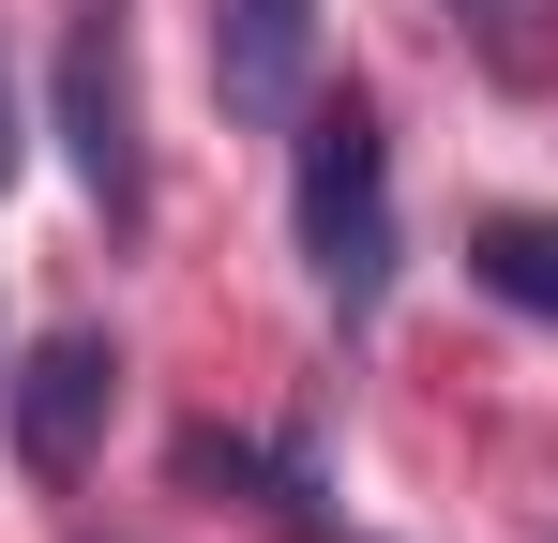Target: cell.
I'll use <instances>...</instances> for the list:
<instances>
[{"mask_svg":"<svg viewBox=\"0 0 558 543\" xmlns=\"http://www.w3.org/2000/svg\"><path fill=\"white\" fill-rule=\"evenodd\" d=\"M0 181H15V76H0Z\"/></svg>","mask_w":558,"mask_h":543,"instance_id":"8","label":"cell"},{"mask_svg":"<svg viewBox=\"0 0 558 543\" xmlns=\"http://www.w3.org/2000/svg\"><path fill=\"white\" fill-rule=\"evenodd\" d=\"M182 483H227V498H257L287 543H332V514H317V468H302V452H257V438H227V423H196V438H182Z\"/></svg>","mask_w":558,"mask_h":543,"instance_id":"5","label":"cell"},{"mask_svg":"<svg viewBox=\"0 0 558 543\" xmlns=\"http://www.w3.org/2000/svg\"><path fill=\"white\" fill-rule=\"evenodd\" d=\"M453 15H468V31H483V46H498V61H529V31H544L558 0H453Z\"/></svg>","mask_w":558,"mask_h":543,"instance_id":"7","label":"cell"},{"mask_svg":"<svg viewBox=\"0 0 558 543\" xmlns=\"http://www.w3.org/2000/svg\"><path fill=\"white\" fill-rule=\"evenodd\" d=\"M211 106L227 121H302L317 106V0H227L211 15Z\"/></svg>","mask_w":558,"mask_h":543,"instance_id":"4","label":"cell"},{"mask_svg":"<svg viewBox=\"0 0 558 543\" xmlns=\"http://www.w3.org/2000/svg\"><path fill=\"white\" fill-rule=\"evenodd\" d=\"M61 152H76V181H92L106 227L151 212V136H136V31H121V0H76V15H61Z\"/></svg>","mask_w":558,"mask_h":543,"instance_id":"2","label":"cell"},{"mask_svg":"<svg viewBox=\"0 0 558 543\" xmlns=\"http://www.w3.org/2000/svg\"><path fill=\"white\" fill-rule=\"evenodd\" d=\"M106 408H121V333H46V348L0 377V423H15V468L31 483H92V452H106Z\"/></svg>","mask_w":558,"mask_h":543,"instance_id":"3","label":"cell"},{"mask_svg":"<svg viewBox=\"0 0 558 543\" xmlns=\"http://www.w3.org/2000/svg\"><path fill=\"white\" fill-rule=\"evenodd\" d=\"M287 227H302V272L332 317L392 302V136H377L363 90H317L287 121Z\"/></svg>","mask_w":558,"mask_h":543,"instance_id":"1","label":"cell"},{"mask_svg":"<svg viewBox=\"0 0 558 543\" xmlns=\"http://www.w3.org/2000/svg\"><path fill=\"white\" fill-rule=\"evenodd\" d=\"M468 287L513 302V317H558V212H483L468 227Z\"/></svg>","mask_w":558,"mask_h":543,"instance_id":"6","label":"cell"}]
</instances>
